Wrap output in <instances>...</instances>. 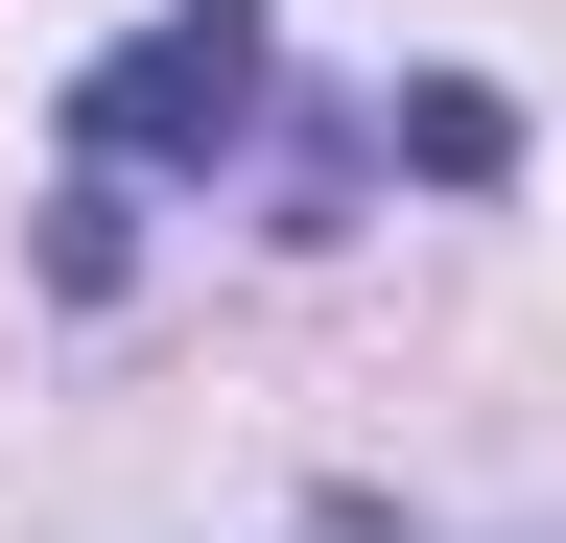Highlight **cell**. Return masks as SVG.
Instances as JSON below:
<instances>
[{"instance_id":"obj_1","label":"cell","mask_w":566,"mask_h":543,"mask_svg":"<svg viewBox=\"0 0 566 543\" xmlns=\"http://www.w3.org/2000/svg\"><path fill=\"white\" fill-rule=\"evenodd\" d=\"M260 95H283V24H260V0H166L142 48L71 72V189H118V166H237Z\"/></svg>"},{"instance_id":"obj_2","label":"cell","mask_w":566,"mask_h":543,"mask_svg":"<svg viewBox=\"0 0 566 543\" xmlns=\"http://www.w3.org/2000/svg\"><path fill=\"white\" fill-rule=\"evenodd\" d=\"M307 543H566V520H307Z\"/></svg>"}]
</instances>
